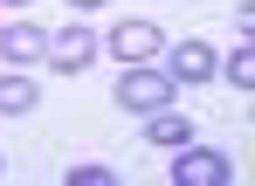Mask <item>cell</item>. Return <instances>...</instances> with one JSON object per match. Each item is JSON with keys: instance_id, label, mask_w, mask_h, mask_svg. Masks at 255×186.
Here are the masks:
<instances>
[{"instance_id": "2", "label": "cell", "mask_w": 255, "mask_h": 186, "mask_svg": "<svg viewBox=\"0 0 255 186\" xmlns=\"http://www.w3.org/2000/svg\"><path fill=\"white\" fill-rule=\"evenodd\" d=\"M235 180V166H228V152H214V145H179V166H172V186H228Z\"/></svg>"}, {"instance_id": "1", "label": "cell", "mask_w": 255, "mask_h": 186, "mask_svg": "<svg viewBox=\"0 0 255 186\" xmlns=\"http://www.w3.org/2000/svg\"><path fill=\"white\" fill-rule=\"evenodd\" d=\"M172 90H179V83H172L159 62H131L125 76H118V103H125V110H166Z\"/></svg>"}, {"instance_id": "12", "label": "cell", "mask_w": 255, "mask_h": 186, "mask_svg": "<svg viewBox=\"0 0 255 186\" xmlns=\"http://www.w3.org/2000/svg\"><path fill=\"white\" fill-rule=\"evenodd\" d=\"M7 7H28V0H7Z\"/></svg>"}, {"instance_id": "10", "label": "cell", "mask_w": 255, "mask_h": 186, "mask_svg": "<svg viewBox=\"0 0 255 186\" xmlns=\"http://www.w3.org/2000/svg\"><path fill=\"white\" fill-rule=\"evenodd\" d=\"M69 186H118L111 166H69Z\"/></svg>"}, {"instance_id": "3", "label": "cell", "mask_w": 255, "mask_h": 186, "mask_svg": "<svg viewBox=\"0 0 255 186\" xmlns=\"http://www.w3.org/2000/svg\"><path fill=\"white\" fill-rule=\"evenodd\" d=\"M104 55H118V62H152V55H166V35H159V21H118L111 35H104Z\"/></svg>"}, {"instance_id": "5", "label": "cell", "mask_w": 255, "mask_h": 186, "mask_svg": "<svg viewBox=\"0 0 255 186\" xmlns=\"http://www.w3.org/2000/svg\"><path fill=\"white\" fill-rule=\"evenodd\" d=\"M166 55H172V62H166L172 83H207V76H214V48L207 42H172Z\"/></svg>"}, {"instance_id": "6", "label": "cell", "mask_w": 255, "mask_h": 186, "mask_svg": "<svg viewBox=\"0 0 255 186\" xmlns=\"http://www.w3.org/2000/svg\"><path fill=\"white\" fill-rule=\"evenodd\" d=\"M193 138V117H186V110H145V145H166V152H179V145Z\"/></svg>"}, {"instance_id": "8", "label": "cell", "mask_w": 255, "mask_h": 186, "mask_svg": "<svg viewBox=\"0 0 255 186\" xmlns=\"http://www.w3.org/2000/svg\"><path fill=\"white\" fill-rule=\"evenodd\" d=\"M0 110H7V117L35 110V83H28V76H0Z\"/></svg>"}, {"instance_id": "11", "label": "cell", "mask_w": 255, "mask_h": 186, "mask_svg": "<svg viewBox=\"0 0 255 186\" xmlns=\"http://www.w3.org/2000/svg\"><path fill=\"white\" fill-rule=\"evenodd\" d=\"M69 7H104V0H69Z\"/></svg>"}, {"instance_id": "9", "label": "cell", "mask_w": 255, "mask_h": 186, "mask_svg": "<svg viewBox=\"0 0 255 186\" xmlns=\"http://www.w3.org/2000/svg\"><path fill=\"white\" fill-rule=\"evenodd\" d=\"M214 69H221V76H228V83H235V90H255V48H249V42L235 48V55H228V62H214Z\"/></svg>"}, {"instance_id": "4", "label": "cell", "mask_w": 255, "mask_h": 186, "mask_svg": "<svg viewBox=\"0 0 255 186\" xmlns=\"http://www.w3.org/2000/svg\"><path fill=\"white\" fill-rule=\"evenodd\" d=\"M97 35H90V28H55V35H48V48H42V62L48 69H55V76H83L90 62H97Z\"/></svg>"}, {"instance_id": "7", "label": "cell", "mask_w": 255, "mask_h": 186, "mask_svg": "<svg viewBox=\"0 0 255 186\" xmlns=\"http://www.w3.org/2000/svg\"><path fill=\"white\" fill-rule=\"evenodd\" d=\"M42 48H48V35L35 21H7V28H0V55H7V62H35Z\"/></svg>"}]
</instances>
